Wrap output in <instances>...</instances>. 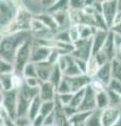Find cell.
<instances>
[{
    "label": "cell",
    "instance_id": "1",
    "mask_svg": "<svg viewBox=\"0 0 121 126\" xmlns=\"http://www.w3.org/2000/svg\"><path fill=\"white\" fill-rule=\"evenodd\" d=\"M31 37L32 36L30 32L25 31L14 32V33L3 35V38L0 42V57L13 64L18 49Z\"/></svg>",
    "mask_w": 121,
    "mask_h": 126
},
{
    "label": "cell",
    "instance_id": "2",
    "mask_svg": "<svg viewBox=\"0 0 121 126\" xmlns=\"http://www.w3.org/2000/svg\"><path fill=\"white\" fill-rule=\"evenodd\" d=\"M19 1L0 0V33L9 34L10 27L13 23L19 10Z\"/></svg>",
    "mask_w": 121,
    "mask_h": 126
},
{
    "label": "cell",
    "instance_id": "3",
    "mask_svg": "<svg viewBox=\"0 0 121 126\" xmlns=\"http://www.w3.org/2000/svg\"><path fill=\"white\" fill-rule=\"evenodd\" d=\"M39 88L29 87L25 83L18 90L17 97V117L28 116L29 107L32 101L38 96ZM16 117V118H17Z\"/></svg>",
    "mask_w": 121,
    "mask_h": 126
},
{
    "label": "cell",
    "instance_id": "4",
    "mask_svg": "<svg viewBox=\"0 0 121 126\" xmlns=\"http://www.w3.org/2000/svg\"><path fill=\"white\" fill-rule=\"evenodd\" d=\"M33 46H34V39L31 37L29 40H26L20 46V48L18 49L16 56H15L14 62H13V67H14L15 74L22 75L23 68L25 67V65L28 64V63L31 62Z\"/></svg>",
    "mask_w": 121,
    "mask_h": 126
},
{
    "label": "cell",
    "instance_id": "5",
    "mask_svg": "<svg viewBox=\"0 0 121 126\" xmlns=\"http://www.w3.org/2000/svg\"><path fill=\"white\" fill-rule=\"evenodd\" d=\"M30 34L33 39L37 41L42 40H50L55 37V34L51 30H49L43 23L36 17H33L30 23Z\"/></svg>",
    "mask_w": 121,
    "mask_h": 126
},
{
    "label": "cell",
    "instance_id": "6",
    "mask_svg": "<svg viewBox=\"0 0 121 126\" xmlns=\"http://www.w3.org/2000/svg\"><path fill=\"white\" fill-rule=\"evenodd\" d=\"M19 4H20V1H19ZM32 19H33V16L26 10L23 9L20 4L16 17H15L14 21L10 27L9 34L14 33V32H22V31L29 32L30 31V23H31Z\"/></svg>",
    "mask_w": 121,
    "mask_h": 126
},
{
    "label": "cell",
    "instance_id": "7",
    "mask_svg": "<svg viewBox=\"0 0 121 126\" xmlns=\"http://www.w3.org/2000/svg\"><path fill=\"white\" fill-rule=\"evenodd\" d=\"M75 50L72 53L73 57L76 59L87 61L93 55V38L91 39H80L74 43Z\"/></svg>",
    "mask_w": 121,
    "mask_h": 126
},
{
    "label": "cell",
    "instance_id": "8",
    "mask_svg": "<svg viewBox=\"0 0 121 126\" xmlns=\"http://www.w3.org/2000/svg\"><path fill=\"white\" fill-rule=\"evenodd\" d=\"M17 97L18 90L12 89L9 92H3L2 107L7 113V117L12 120H15L17 117Z\"/></svg>",
    "mask_w": 121,
    "mask_h": 126
},
{
    "label": "cell",
    "instance_id": "9",
    "mask_svg": "<svg viewBox=\"0 0 121 126\" xmlns=\"http://www.w3.org/2000/svg\"><path fill=\"white\" fill-rule=\"evenodd\" d=\"M119 11V4L117 0H106V1H102V14L105 22L107 23L108 27L113 26L114 23V19L116 17L117 13Z\"/></svg>",
    "mask_w": 121,
    "mask_h": 126
},
{
    "label": "cell",
    "instance_id": "10",
    "mask_svg": "<svg viewBox=\"0 0 121 126\" xmlns=\"http://www.w3.org/2000/svg\"><path fill=\"white\" fill-rule=\"evenodd\" d=\"M121 118V106H108L101 111V124L102 126H114Z\"/></svg>",
    "mask_w": 121,
    "mask_h": 126
},
{
    "label": "cell",
    "instance_id": "11",
    "mask_svg": "<svg viewBox=\"0 0 121 126\" xmlns=\"http://www.w3.org/2000/svg\"><path fill=\"white\" fill-rule=\"evenodd\" d=\"M79 111H89L93 112L97 110V105H96V92L92 88L91 85H88L85 88L84 97L83 100L81 102L80 106L78 107Z\"/></svg>",
    "mask_w": 121,
    "mask_h": 126
},
{
    "label": "cell",
    "instance_id": "12",
    "mask_svg": "<svg viewBox=\"0 0 121 126\" xmlns=\"http://www.w3.org/2000/svg\"><path fill=\"white\" fill-rule=\"evenodd\" d=\"M51 50H52V48H50L49 46H45L43 44H41L40 42H38L34 39V46H33L31 62L40 63V62L48 61V59L50 57V54H51Z\"/></svg>",
    "mask_w": 121,
    "mask_h": 126
},
{
    "label": "cell",
    "instance_id": "13",
    "mask_svg": "<svg viewBox=\"0 0 121 126\" xmlns=\"http://www.w3.org/2000/svg\"><path fill=\"white\" fill-rule=\"evenodd\" d=\"M38 96L42 102H50L55 101L57 97V88L55 85H53L50 81L42 82L39 87Z\"/></svg>",
    "mask_w": 121,
    "mask_h": 126
},
{
    "label": "cell",
    "instance_id": "14",
    "mask_svg": "<svg viewBox=\"0 0 121 126\" xmlns=\"http://www.w3.org/2000/svg\"><path fill=\"white\" fill-rule=\"evenodd\" d=\"M69 79V86H71V90L72 93H76L78 90L84 89L86 88L88 85H91L92 82V78L87 77L86 75H80V76H76V77H66Z\"/></svg>",
    "mask_w": 121,
    "mask_h": 126
},
{
    "label": "cell",
    "instance_id": "15",
    "mask_svg": "<svg viewBox=\"0 0 121 126\" xmlns=\"http://www.w3.org/2000/svg\"><path fill=\"white\" fill-rule=\"evenodd\" d=\"M20 4L33 17H38L39 15L45 13L43 5H42V1H38V0H23V1H20Z\"/></svg>",
    "mask_w": 121,
    "mask_h": 126
},
{
    "label": "cell",
    "instance_id": "16",
    "mask_svg": "<svg viewBox=\"0 0 121 126\" xmlns=\"http://www.w3.org/2000/svg\"><path fill=\"white\" fill-rule=\"evenodd\" d=\"M108 34H110V31H103L97 29L96 33L93 37V55L97 54L102 49L104 43L108 37Z\"/></svg>",
    "mask_w": 121,
    "mask_h": 126
},
{
    "label": "cell",
    "instance_id": "17",
    "mask_svg": "<svg viewBox=\"0 0 121 126\" xmlns=\"http://www.w3.org/2000/svg\"><path fill=\"white\" fill-rule=\"evenodd\" d=\"M65 59H66V67L65 70L63 72V76L64 77H76V76H80L83 75L80 72V69L78 68L77 63H76V59L73 57L72 54H66L65 55Z\"/></svg>",
    "mask_w": 121,
    "mask_h": 126
},
{
    "label": "cell",
    "instance_id": "18",
    "mask_svg": "<svg viewBox=\"0 0 121 126\" xmlns=\"http://www.w3.org/2000/svg\"><path fill=\"white\" fill-rule=\"evenodd\" d=\"M37 68V77L41 82H48L50 80L51 74L54 68V65L50 62L44 61L40 63H35Z\"/></svg>",
    "mask_w": 121,
    "mask_h": 126
},
{
    "label": "cell",
    "instance_id": "19",
    "mask_svg": "<svg viewBox=\"0 0 121 126\" xmlns=\"http://www.w3.org/2000/svg\"><path fill=\"white\" fill-rule=\"evenodd\" d=\"M101 50L106 55V57L108 58L110 61H112L113 59H115L116 53H117V44H116V40H115V35L113 34L111 31H110L108 37H107L106 41H105Z\"/></svg>",
    "mask_w": 121,
    "mask_h": 126
},
{
    "label": "cell",
    "instance_id": "20",
    "mask_svg": "<svg viewBox=\"0 0 121 126\" xmlns=\"http://www.w3.org/2000/svg\"><path fill=\"white\" fill-rule=\"evenodd\" d=\"M55 110H54V115H55V126H71L69 119L64 115L63 106H62L57 100H55Z\"/></svg>",
    "mask_w": 121,
    "mask_h": 126
},
{
    "label": "cell",
    "instance_id": "21",
    "mask_svg": "<svg viewBox=\"0 0 121 126\" xmlns=\"http://www.w3.org/2000/svg\"><path fill=\"white\" fill-rule=\"evenodd\" d=\"M95 79H97L99 82H101L105 87L107 86V84L110 83V81L112 80V70H111V62L106 63L105 65L100 66V68L97 73Z\"/></svg>",
    "mask_w": 121,
    "mask_h": 126
},
{
    "label": "cell",
    "instance_id": "22",
    "mask_svg": "<svg viewBox=\"0 0 121 126\" xmlns=\"http://www.w3.org/2000/svg\"><path fill=\"white\" fill-rule=\"evenodd\" d=\"M37 19H39L43 24L48 27L49 30H51L53 32L54 34H56L58 31H59V27H58V24H57V22L55 20V18H54V16L53 15H51L49 13H43V14H41V15H39L38 17H36Z\"/></svg>",
    "mask_w": 121,
    "mask_h": 126
},
{
    "label": "cell",
    "instance_id": "23",
    "mask_svg": "<svg viewBox=\"0 0 121 126\" xmlns=\"http://www.w3.org/2000/svg\"><path fill=\"white\" fill-rule=\"evenodd\" d=\"M96 105L97 110H101V111L110 106V100H108L106 89L96 93Z\"/></svg>",
    "mask_w": 121,
    "mask_h": 126
},
{
    "label": "cell",
    "instance_id": "24",
    "mask_svg": "<svg viewBox=\"0 0 121 126\" xmlns=\"http://www.w3.org/2000/svg\"><path fill=\"white\" fill-rule=\"evenodd\" d=\"M41 104H42V101H41L40 98H39V96H37V97L32 101V103H31L30 107H29V111H28V117H29L32 121H33L37 116H39V113H40Z\"/></svg>",
    "mask_w": 121,
    "mask_h": 126
},
{
    "label": "cell",
    "instance_id": "25",
    "mask_svg": "<svg viewBox=\"0 0 121 126\" xmlns=\"http://www.w3.org/2000/svg\"><path fill=\"white\" fill-rule=\"evenodd\" d=\"M100 68V65L98 64V62L96 61V59L93 56L87 60V64H86V72H85V75L89 78H95L97 73Z\"/></svg>",
    "mask_w": 121,
    "mask_h": 126
},
{
    "label": "cell",
    "instance_id": "26",
    "mask_svg": "<svg viewBox=\"0 0 121 126\" xmlns=\"http://www.w3.org/2000/svg\"><path fill=\"white\" fill-rule=\"evenodd\" d=\"M78 29L80 32V39H91L94 37L97 29L95 26H91V25H78Z\"/></svg>",
    "mask_w": 121,
    "mask_h": 126
},
{
    "label": "cell",
    "instance_id": "27",
    "mask_svg": "<svg viewBox=\"0 0 121 126\" xmlns=\"http://www.w3.org/2000/svg\"><path fill=\"white\" fill-rule=\"evenodd\" d=\"M13 75L14 73L0 75V83L2 85L3 92H9L13 89Z\"/></svg>",
    "mask_w": 121,
    "mask_h": 126
},
{
    "label": "cell",
    "instance_id": "28",
    "mask_svg": "<svg viewBox=\"0 0 121 126\" xmlns=\"http://www.w3.org/2000/svg\"><path fill=\"white\" fill-rule=\"evenodd\" d=\"M62 79H63V73H62L61 69L58 67V65L55 64V65H54V68L52 70V74H51V77H50L49 81L53 85H55L56 88H57L58 85L60 84V82H61Z\"/></svg>",
    "mask_w": 121,
    "mask_h": 126
},
{
    "label": "cell",
    "instance_id": "29",
    "mask_svg": "<svg viewBox=\"0 0 121 126\" xmlns=\"http://www.w3.org/2000/svg\"><path fill=\"white\" fill-rule=\"evenodd\" d=\"M92 112L89 111H79L76 115H74L71 119H69V123L71 124H85V122L88 119V117L91 116Z\"/></svg>",
    "mask_w": 121,
    "mask_h": 126
},
{
    "label": "cell",
    "instance_id": "30",
    "mask_svg": "<svg viewBox=\"0 0 121 126\" xmlns=\"http://www.w3.org/2000/svg\"><path fill=\"white\" fill-rule=\"evenodd\" d=\"M84 125L85 126H102V124H101V110L93 111Z\"/></svg>",
    "mask_w": 121,
    "mask_h": 126
},
{
    "label": "cell",
    "instance_id": "31",
    "mask_svg": "<svg viewBox=\"0 0 121 126\" xmlns=\"http://www.w3.org/2000/svg\"><path fill=\"white\" fill-rule=\"evenodd\" d=\"M111 70H112V79L121 81V61L118 59H113L111 61Z\"/></svg>",
    "mask_w": 121,
    "mask_h": 126
},
{
    "label": "cell",
    "instance_id": "32",
    "mask_svg": "<svg viewBox=\"0 0 121 126\" xmlns=\"http://www.w3.org/2000/svg\"><path fill=\"white\" fill-rule=\"evenodd\" d=\"M55 101H50V102H42L41 107H40V113L39 115L43 116L44 118L46 116L51 115L55 110Z\"/></svg>",
    "mask_w": 121,
    "mask_h": 126
},
{
    "label": "cell",
    "instance_id": "33",
    "mask_svg": "<svg viewBox=\"0 0 121 126\" xmlns=\"http://www.w3.org/2000/svg\"><path fill=\"white\" fill-rule=\"evenodd\" d=\"M22 76L23 78H34L37 77V68H36V64L33 62H30L25 65V67L23 68L22 72ZM38 78V77H37Z\"/></svg>",
    "mask_w": 121,
    "mask_h": 126
},
{
    "label": "cell",
    "instance_id": "34",
    "mask_svg": "<svg viewBox=\"0 0 121 126\" xmlns=\"http://www.w3.org/2000/svg\"><path fill=\"white\" fill-rule=\"evenodd\" d=\"M69 93H72L69 79L63 76V79L61 80L60 84L58 85V87H57V94H69Z\"/></svg>",
    "mask_w": 121,
    "mask_h": 126
},
{
    "label": "cell",
    "instance_id": "35",
    "mask_svg": "<svg viewBox=\"0 0 121 126\" xmlns=\"http://www.w3.org/2000/svg\"><path fill=\"white\" fill-rule=\"evenodd\" d=\"M84 93H85V88L84 89H81V90H78V92L74 93L73 94V99H72V102L69 105L74 106V107H79L81 102L83 100V97H84Z\"/></svg>",
    "mask_w": 121,
    "mask_h": 126
},
{
    "label": "cell",
    "instance_id": "36",
    "mask_svg": "<svg viewBox=\"0 0 121 126\" xmlns=\"http://www.w3.org/2000/svg\"><path fill=\"white\" fill-rule=\"evenodd\" d=\"M10 73H14L13 64L5 61L4 59H2L1 57H0V75L10 74Z\"/></svg>",
    "mask_w": 121,
    "mask_h": 126
},
{
    "label": "cell",
    "instance_id": "37",
    "mask_svg": "<svg viewBox=\"0 0 121 126\" xmlns=\"http://www.w3.org/2000/svg\"><path fill=\"white\" fill-rule=\"evenodd\" d=\"M72 99H73V93L61 94H57V97H56V100L59 102L62 106L69 105V104H71V102H72Z\"/></svg>",
    "mask_w": 121,
    "mask_h": 126
},
{
    "label": "cell",
    "instance_id": "38",
    "mask_svg": "<svg viewBox=\"0 0 121 126\" xmlns=\"http://www.w3.org/2000/svg\"><path fill=\"white\" fill-rule=\"evenodd\" d=\"M69 35L73 44L76 43L78 40H80V32H79V29H78V25H72L69 27Z\"/></svg>",
    "mask_w": 121,
    "mask_h": 126
},
{
    "label": "cell",
    "instance_id": "39",
    "mask_svg": "<svg viewBox=\"0 0 121 126\" xmlns=\"http://www.w3.org/2000/svg\"><path fill=\"white\" fill-rule=\"evenodd\" d=\"M106 89L121 94V81L116 80V79H112L110 81V83H108L106 86Z\"/></svg>",
    "mask_w": 121,
    "mask_h": 126
},
{
    "label": "cell",
    "instance_id": "40",
    "mask_svg": "<svg viewBox=\"0 0 121 126\" xmlns=\"http://www.w3.org/2000/svg\"><path fill=\"white\" fill-rule=\"evenodd\" d=\"M14 122L17 126H33V122L28 116L17 117L16 119L14 120Z\"/></svg>",
    "mask_w": 121,
    "mask_h": 126
},
{
    "label": "cell",
    "instance_id": "41",
    "mask_svg": "<svg viewBox=\"0 0 121 126\" xmlns=\"http://www.w3.org/2000/svg\"><path fill=\"white\" fill-rule=\"evenodd\" d=\"M93 57L96 59V61L98 62V64H99L100 66L105 65V64H106V63L111 62L110 60H108V58L106 57V55H105V54L102 52V50H100V52H98L97 54L93 55Z\"/></svg>",
    "mask_w": 121,
    "mask_h": 126
},
{
    "label": "cell",
    "instance_id": "42",
    "mask_svg": "<svg viewBox=\"0 0 121 126\" xmlns=\"http://www.w3.org/2000/svg\"><path fill=\"white\" fill-rule=\"evenodd\" d=\"M24 83L29 86V87H32V88H39L42 82L39 80L37 77H34V78H25L24 79Z\"/></svg>",
    "mask_w": 121,
    "mask_h": 126
},
{
    "label": "cell",
    "instance_id": "43",
    "mask_svg": "<svg viewBox=\"0 0 121 126\" xmlns=\"http://www.w3.org/2000/svg\"><path fill=\"white\" fill-rule=\"evenodd\" d=\"M69 10H73V11L83 10L84 1L83 0H71V1H69Z\"/></svg>",
    "mask_w": 121,
    "mask_h": 126
},
{
    "label": "cell",
    "instance_id": "44",
    "mask_svg": "<svg viewBox=\"0 0 121 126\" xmlns=\"http://www.w3.org/2000/svg\"><path fill=\"white\" fill-rule=\"evenodd\" d=\"M63 111H64V115L68 117L69 119H71L74 115H76L78 112V108L74 107L72 105H66V106H63Z\"/></svg>",
    "mask_w": 121,
    "mask_h": 126
},
{
    "label": "cell",
    "instance_id": "45",
    "mask_svg": "<svg viewBox=\"0 0 121 126\" xmlns=\"http://www.w3.org/2000/svg\"><path fill=\"white\" fill-rule=\"evenodd\" d=\"M75 59H76V58H75ZM76 63H77L78 68L80 69V72L82 73L83 75H85V72H86V64H87V61L81 60V59H76Z\"/></svg>",
    "mask_w": 121,
    "mask_h": 126
},
{
    "label": "cell",
    "instance_id": "46",
    "mask_svg": "<svg viewBox=\"0 0 121 126\" xmlns=\"http://www.w3.org/2000/svg\"><path fill=\"white\" fill-rule=\"evenodd\" d=\"M44 126H55V115H54V112L44 118Z\"/></svg>",
    "mask_w": 121,
    "mask_h": 126
},
{
    "label": "cell",
    "instance_id": "47",
    "mask_svg": "<svg viewBox=\"0 0 121 126\" xmlns=\"http://www.w3.org/2000/svg\"><path fill=\"white\" fill-rule=\"evenodd\" d=\"M32 122H33V126H44V117L39 115Z\"/></svg>",
    "mask_w": 121,
    "mask_h": 126
},
{
    "label": "cell",
    "instance_id": "48",
    "mask_svg": "<svg viewBox=\"0 0 121 126\" xmlns=\"http://www.w3.org/2000/svg\"><path fill=\"white\" fill-rule=\"evenodd\" d=\"M4 124L6 125V126H17L16 124H15V122H14V120H12V119H10V118H7V119L4 121Z\"/></svg>",
    "mask_w": 121,
    "mask_h": 126
},
{
    "label": "cell",
    "instance_id": "49",
    "mask_svg": "<svg viewBox=\"0 0 121 126\" xmlns=\"http://www.w3.org/2000/svg\"><path fill=\"white\" fill-rule=\"evenodd\" d=\"M2 101H3V93H0V105H2Z\"/></svg>",
    "mask_w": 121,
    "mask_h": 126
},
{
    "label": "cell",
    "instance_id": "50",
    "mask_svg": "<svg viewBox=\"0 0 121 126\" xmlns=\"http://www.w3.org/2000/svg\"><path fill=\"white\" fill-rule=\"evenodd\" d=\"M114 126H121V118H120V119H119V121L117 122V123H116Z\"/></svg>",
    "mask_w": 121,
    "mask_h": 126
},
{
    "label": "cell",
    "instance_id": "51",
    "mask_svg": "<svg viewBox=\"0 0 121 126\" xmlns=\"http://www.w3.org/2000/svg\"><path fill=\"white\" fill-rule=\"evenodd\" d=\"M71 126H85L84 124H71Z\"/></svg>",
    "mask_w": 121,
    "mask_h": 126
},
{
    "label": "cell",
    "instance_id": "52",
    "mask_svg": "<svg viewBox=\"0 0 121 126\" xmlns=\"http://www.w3.org/2000/svg\"><path fill=\"white\" fill-rule=\"evenodd\" d=\"M0 93H3V88H2V85L0 83Z\"/></svg>",
    "mask_w": 121,
    "mask_h": 126
},
{
    "label": "cell",
    "instance_id": "53",
    "mask_svg": "<svg viewBox=\"0 0 121 126\" xmlns=\"http://www.w3.org/2000/svg\"><path fill=\"white\" fill-rule=\"evenodd\" d=\"M2 38H3V35L0 33V42H1V40H2Z\"/></svg>",
    "mask_w": 121,
    "mask_h": 126
}]
</instances>
